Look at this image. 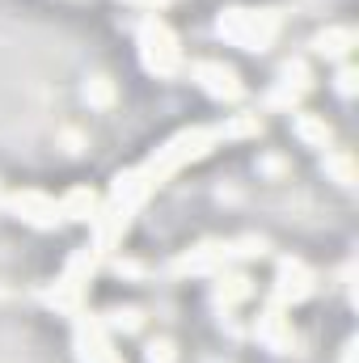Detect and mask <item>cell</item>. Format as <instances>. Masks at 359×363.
I'll return each mask as SVG.
<instances>
[{
  "label": "cell",
  "instance_id": "6da1fadb",
  "mask_svg": "<svg viewBox=\"0 0 359 363\" xmlns=\"http://www.w3.org/2000/svg\"><path fill=\"white\" fill-rule=\"evenodd\" d=\"M216 140H220V135H216L211 127H190V131H178V135H174L165 148H157V157L144 165V178L157 186L161 178H170L174 169H182L186 161H199Z\"/></svg>",
  "mask_w": 359,
  "mask_h": 363
},
{
  "label": "cell",
  "instance_id": "7a4b0ae2",
  "mask_svg": "<svg viewBox=\"0 0 359 363\" xmlns=\"http://www.w3.org/2000/svg\"><path fill=\"white\" fill-rule=\"evenodd\" d=\"M216 30H220V38H228V43H237L245 51H263L275 38V30H279V17L267 13V9L263 13H254V9H228Z\"/></svg>",
  "mask_w": 359,
  "mask_h": 363
},
{
  "label": "cell",
  "instance_id": "3957f363",
  "mask_svg": "<svg viewBox=\"0 0 359 363\" xmlns=\"http://www.w3.org/2000/svg\"><path fill=\"white\" fill-rule=\"evenodd\" d=\"M140 60L148 72L157 77H174L182 68V51H178V38L170 34V26L161 17H144L140 26Z\"/></svg>",
  "mask_w": 359,
  "mask_h": 363
},
{
  "label": "cell",
  "instance_id": "277c9868",
  "mask_svg": "<svg viewBox=\"0 0 359 363\" xmlns=\"http://www.w3.org/2000/svg\"><path fill=\"white\" fill-rule=\"evenodd\" d=\"M190 77L203 85V93H211V97H220V101H237V97H241V81H237V72L224 68V64H216V60H199V64H190Z\"/></svg>",
  "mask_w": 359,
  "mask_h": 363
},
{
  "label": "cell",
  "instance_id": "5b68a950",
  "mask_svg": "<svg viewBox=\"0 0 359 363\" xmlns=\"http://www.w3.org/2000/svg\"><path fill=\"white\" fill-rule=\"evenodd\" d=\"M13 211H17V220H26V224H34V228H55V224L64 220V216H60V203L47 199V194H38V190L13 194Z\"/></svg>",
  "mask_w": 359,
  "mask_h": 363
},
{
  "label": "cell",
  "instance_id": "8992f818",
  "mask_svg": "<svg viewBox=\"0 0 359 363\" xmlns=\"http://www.w3.org/2000/svg\"><path fill=\"white\" fill-rule=\"evenodd\" d=\"M228 258H233V250H228V245H220V241H207V245L190 250L186 258H178V274H211V271H220Z\"/></svg>",
  "mask_w": 359,
  "mask_h": 363
},
{
  "label": "cell",
  "instance_id": "52a82bcc",
  "mask_svg": "<svg viewBox=\"0 0 359 363\" xmlns=\"http://www.w3.org/2000/svg\"><path fill=\"white\" fill-rule=\"evenodd\" d=\"M309 291H313V274L304 271L300 262H283V267H279V287H275V300H279V304H287V300L296 304V300H304Z\"/></svg>",
  "mask_w": 359,
  "mask_h": 363
},
{
  "label": "cell",
  "instance_id": "ba28073f",
  "mask_svg": "<svg viewBox=\"0 0 359 363\" xmlns=\"http://www.w3.org/2000/svg\"><path fill=\"white\" fill-rule=\"evenodd\" d=\"M77 342H81V359L85 363H123L118 355H114V347H110V338H106V330H101L97 321L81 325Z\"/></svg>",
  "mask_w": 359,
  "mask_h": 363
},
{
  "label": "cell",
  "instance_id": "9c48e42d",
  "mask_svg": "<svg viewBox=\"0 0 359 363\" xmlns=\"http://www.w3.org/2000/svg\"><path fill=\"white\" fill-rule=\"evenodd\" d=\"M300 93H309V68L304 64H287L279 72V89L270 93V106H296Z\"/></svg>",
  "mask_w": 359,
  "mask_h": 363
},
{
  "label": "cell",
  "instance_id": "30bf717a",
  "mask_svg": "<svg viewBox=\"0 0 359 363\" xmlns=\"http://www.w3.org/2000/svg\"><path fill=\"white\" fill-rule=\"evenodd\" d=\"M97 211H101V199L93 190H85V186L60 199V216L64 220H97Z\"/></svg>",
  "mask_w": 359,
  "mask_h": 363
},
{
  "label": "cell",
  "instance_id": "8fae6325",
  "mask_svg": "<svg viewBox=\"0 0 359 363\" xmlns=\"http://www.w3.org/2000/svg\"><path fill=\"white\" fill-rule=\"evenodd\" d=\"M296 135L304 140V144H313V148H326L330 144V127L321 123V118H313V114H296Z\"/></svg>",
  "mask_w": 359,
  "mask_h": 363
},
{
  "label": "cell",
  "instance_id": "7c38bea8",
  "mask_svg": "<svg viewBox=\"0 0 359 363\" xmlns=\"http://www.w3.org/2000/svg\"><path fill=\"white\" fill-rule=\"evenodd\" d=\"M351 43H355V30H351V26L317 34V51H321V55H347V51H351Z\"/></svg>",
  "mask_w": 359,
  "mask_h": 363
},
{
  "label": "cell",
  "instance_id": "4fadbf2b",
  "mask_svg": "<svg viewBox=\"0 0 359 363\" xmlns=\"http://www.w3.org/2000/svg\"><path fill=\"white\" fill-rule=\"evenodd\" d=\"M258 338L270 342V347H287V342H292V334H287V325H283L279 313H267V317L258 321Z\"/></svg>",
  "mask_w": 359,
  "mask_h": 363
},
{
  "label": "cell",
  "instance_id": "5bb4252c",
  "mask_svg": "<svg viewBox=\"0 0 359 363\" xmlns=\"http://www.w3.org/2000/svg\"><path fill=\"white\" fill-rule=\"evenodd\" d=\"M85 101H89V106H110V101H114V85H110L106 77H93L89 85H85Z\"/></svg>",
  "mask_w": 359,
  "mask_h": 363
},
{
  "label": "cell",
  "instance_id": "9a60e30c",
  "mask_svg": "<svg viewBox=\"0 0 359 363\" xmlns=\"http://www.w3.org/2000/svg\"><path fill=\"white\" fill-rule=\"evenodd\" d=\"M174 359H178V351H174V342H170V338L148 342V363H174Z\"/></svg>",
  "mask_w": 359,
  "mask_h": 363
},
{
  "label": "cell",
  "instance_id": "2e32d148",
  "mask_svg": "<svg viewBox=\"0 0 359 363\" xmlns=\"http://www.w3.org/2000/svg\"><path fill=\"white\" fill-rule=\"evenodd\" d=\"M250 296V283L245 279H228V287H220V304H237Z\"/></svg>",
  "mask_w": 359,
  "mask_h": 363
},
{
  "label": "cell",
  "instance_id": "e0dca14e",
  "mask_svg": "<svg viewBox=\"0 0 359 363\" xmlns=\"http://www.w3.org/2000/svg\"><path fill=\"white\" fill-rule=\"evenodd\" d=\"M326 169H334L343 186H351V157H326Z\"/></svg>",
  "mask_w": 359,
  "mask_h": 363
},
{
  "label": "cell",
  "instance_id": "ac0fdd59",
  "mask_svg": "<svg viewBox=\"0 0 359 363\" xmlns=\"http://www.w3.org/2000/svg\"><path fill=\"white\" fill-rule=\"evenodd\" d=\"M110 317H114L110 325H118V330H136V325H140V313H136V308H127V313H110Z\"/></svg>",
  "mask_w": 359,
  "mask_h": 363
},
{
  "label": "cell",
  "instance_id": "d6986e66",
  "mask_svg": "<svg viewBox=\"0 0 359 363\" xmlns=\"http://www.w3.org/2000/svg\"><path fill=\"white\" fill-rule=\"evenodd\" d=\"M351 89H355V72H351V68H343V72H338V93H343V97H351Z\"/></svg>",
  "mask_w": 359,
  "mask_h": 363
},
{
  "label": "cell",
  "instance_id": "ffe728a7",
  "mask_svg": "<svg viewBox=\"0 0 359 363\" xmlns=\"http://www.w3.org/2000/svg\"><path fill=\"white\" fill-rule=\"evenodd\" d=\"M131 4H161V0H131Z\"/></svg>",
  "mask_w": 359,
  "mask_h": 363
}]
</instances>
